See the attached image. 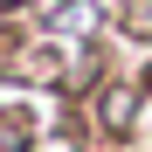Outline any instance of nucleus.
<instances>
[{
  "instance_id": "nucleus-1",
  "label": "nucleus",
  "mask_w": 152,
  "mask_h": 152,
  "mask_svg": "<svg viewBox=\"0 0 152 152\" xmlns=\"http://www.w3.org/2000/svg\"><path fill=\"white\" fill-rule=\"evenodd\" d=\"M48 28H97V0H62L48 14Z\"/></svg>"
},
{
  "instance_id": "nucleus-2",
  "label": "nucleus",
  "mask_w": 152,
  "mask_h": 152,
  "mask_svg": "<svg viewBox=\"0 0 152 152\" xmlns=\"http://www.w3.org/2000/svg\"><path fill=\"white\" fill-rule=\"evenodd\" d=\"M97 118H104V132H124V124H132V90H104Z\"/></svg>"
}]
</instances>
